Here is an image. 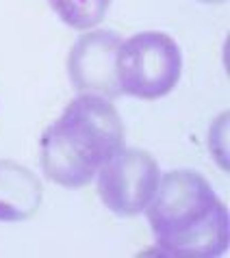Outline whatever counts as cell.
Instances as JSON below:
<instances>
[{
    "label": "cell",
    "mask_w": 230,
    "mask_h": 258,
    "mask_svg": "<svg viewBox=\"0 0 230 258\" xmlns=\"http://www.w3.org/2000/svg\"><path fill=\"white\" fill-rule=\"evenodd\" d=\"M156 245L169 256L211 258L228 249V211L213 187L191 169L165 174L146 209Z\"/></svg>",
    "instance_id": "6da1fadb"
},
{
    "label": "cell",
    "mask_w": 230,
    "mask_h": 258,
    "mask_svg": "<svg viewBox=\"0 0 230 258\" xmlns=\"http://www.w3.org/2000/svg\"><path fill=\"white\" fill-rule=\"evenodd\" d=\"M124 141V124L111 100L81 94L41 135V169L61 187H85Z\"/></svg>",
    "instance_id": "7a4b0ae2"
},
{
    "label": "cell",
    "mask_w": 230,
    "mask_h": 258,
    "mask_svg": "<svg viewBox=\"0 0 230 258\" xmlns=\"http://www.w3.org/2000/svg\"><path fill=\"white\" fill-rule=\"evenodd\" d=\"M183 52L169 35L143 31L122 41L118 52V81L122 94L139 100H159L178 85Z\"/></svg>",
    "instance_id": "3957f363"
},
{
    "label": "cell",
    "mask_w": 230,
    "mask_h": 258,
    "mask_svg": "<svg viewBox=\"0 0 230 258\" xmlns=\"http://www.w3.org/2000/svg\"><path fill=\"white\" fill-rule=\"evenodd\" d=\"M98 196L111 213L135 217L148 209L161 180L159 163L137 148H122L98 169Z\"/></svg>",
    "instance_id": "277c9868"
},
{
    "label": "cell",
    "mask_w": 230,
    "mask_h": 258,
    "mask_svg": "<svg viewBox=\"0 0 230 258\" xmlns=\"http://www.w3.org/2000/svg\"><path fill=\"white\" fill-rule=\"evenodd\" d=\"M120 46V35L106 28L78 37L68 56V74L78 94H96L109 100L122 96L118 81Z\"/></svg>",
    "instance_id": "5b68a950"
},
{
    "label": "cell",
    "mask_w": 230,
    "mask_h": 258,
    "mask_svg": "<svg viewBox=\"0 0 230 258\" xmlns=\"http://www.w3.org/2000/svg\"><path fill=\"white\" fill-rule=\"evenodd\" d=\"M44 187L28 167L0 159V221L16 224L31 219L41 206Z\"/></svg>",
    "instance_id": "8992f818"
},
{
    "label": "cell",
    "mask_w": 230,
    "mask_h": 258,
    "mask_svg": "<svg viewBox=\"0 0 230 258\" xmlns=\"http://www.w3.org/2000/svg\"><path fill=\"white\" fill-rule=\"evenodd\" d=\"M63 22L76 31H87L104 20L111 0H50Z\"/></svg>",
    "instance_id": "52a82bcc"
},
{
    "label": "cell",
    "mask_w": 230,
    "mask_h": 258,
    "mask_svg": "<svg viewBox=\"0 0 230 258\" xmlns=\"http://www.w3.org/2000/svg\"><path fill=\"white\" fill-rule=\"evenodd\" d=\"M200 3H226V0H200Z\"/></svg>",
    "instance_id": "ba28073f"
}]
</instances>
